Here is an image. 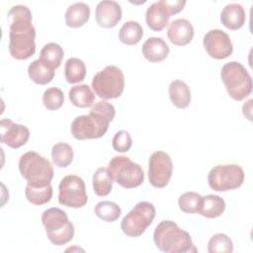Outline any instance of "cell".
Masks as SVG:
<instances>
[{
  "instance_id": "cell-22",
  "label": "cell",
  "mask_w": 253,
  "mask_h": 253,
  "mask_svg": "<svg viewBox=\"0 0 253 253\" xmlns=\"http://www.w3.org/2000/svg\"><path fill=\"white\" fill-rule=\"evenodd\" d=\"M225 210L224 200L217 195H207L203 197L199 213L208 218H215L220 216Z\"/></svg>"
},
{
  "instance_id": "cell-5",
  "label": "cell",
  "mask_w": 253,
  "mask_h": 253,
  "mask_svg": "<svg viewBox=\"0 0 253 253\" xmlns=\"http://www.w3.org/2000/svg\"><path fill=\"white\" fill-rule=\"evenodd\" d=\"M220 77L227 94L235 101H242L252 92V78L246 68L237 61L225 63L220 70Z\"/></svg>"
},
{
  "instance_id": "cell-19",
  "label": "cell",
  "mask_w": 253,
  "mask_h": 253,
  "mask_svg": "<svg viewBox=\"0 0 253 253\" xmlns=\"http://www.w3.org/2000/svg\"><path fill=\"white\" fill-rule=\"evenodd\" d=\"M170 17L161 0L152 3L145 13V21L148 28L155 32L162 31L168 25Z\"/></svg>"
},
{
  "instance_id": "cell-23",
  "label": "cell",
  "mask_w": 253,
  "mask_h": 253,
  "mask_svg": "<svg viewBox=\"0 0 253 253\" xmlns=\"http://www.w3.org/2000/svg\"><path fill=\"white\" fill-rule=\"evenodd\" d=\"M28 74L30 79L36 84L45 85L52 81L54 77V69H51L38 58L28 66Z\"/></svg>"
},
{
  "instance_id": "cell-35",
  "label": "cell",
  "mask_w": 253,
  "mask_h": 253,
  "mask_svg": "<svg viewBox=\"0 0 253 253\" xmlns=\"http://www.w3.org/2000/svg\"><path fill=\"white\" fill-rule=\"evenodd\" d=\"M113 148L118 152H126L132 145V139L128 131L122 129L115 133L112 139Z\"/></svg>"
},
{
  "instance_id": "cell-9",
  "label": "cell",
  "mask_w": 253,
  "mask_h": 253,
  "mask_svg": "<svg viewBox=\"0 0 253 253\" xmlns=\"http://www.w3.org/2000/svg\"><path fill=\"white\" fill-rule=\"evenodd\" d=\"M155 214L156 210L153 204L145 201L139 202L124 216L121 222V228L126 236L138 237L152 223Z\"/></svg>"
},
{
  "instance_id": "cell-12",
  "label": "cell",
  "mask_w": 253,
  "mask_h": 253,
  "mask_svg": "<svg viewBox=\"0 0 253 253\" xmlns=\"http://www.w3.org/2000/svg\"><path fill=\"white\" fill-rule=\"evenodd\" d=\"M173 172V163L168 153L158 150L153 152L148 160V180L155 188L168 185Z\"/></svg>"
},
{
  "instance_id": "cell-36",
  "label": "cell",
  "mask_w": 253,
  "mask_h": 253,
  "mask_svg": "<svg viewBox=\"0 0 253 253\" xmlns=\"http://www.w3.org/2000/svg\"><path fill=\"white\" fill-rule=\"evenodd\" d=\"M161 3L170 16L181 12L186 5L185 0H161Z\"/></svg>"
},
{
  "instance_id": "cell-4",
  "label": "cell",
  "mask_w": 253,
  "mask_h": 253,
  "mask_svg": "<svg viewBox=\"0 0 253 253\" xmlns=\"http://www.w3.org/2000/svg\"><path fill=\"white\" fill-rule=\"evenodd\" d=\"M19 171L28 185L34 187L47 186L53 178V166L50 161L36 151H28L20 157Z\"/></svg>"
},
{
  "instance_id": "cell-16",
  "label": "cell",
  "mask_w": 253,
  "mask_h": 253,
  "mask_svg": "<svg viewBox=\"0 0 253 253\" xmlns=\"http://www.w3.org/2000/svg\"><path fill=\"white\" fill-rule=\"evenodd\" d=\"M167 37L175 45H187L194 38V28L187 19H176L169 24Z\"/></svg>"
},
{
  "instance_id": "cell-28",
  "label": "cell",
  "mask_w": 253,
  "mask_h": 253,
  "mask_svg": "<svg viewBox=\"0 0 253 253\" xmlns=\"http://www.w3.org/2000/svg\"><path fill=\"white\" fill-rule=\"evenodd\" d=\"M86 76V66L83 60L77 57H70L64 65V77L70 84L78 83L84 80Z\"/></svg>"
},
{
  "instance_id": "cell-3",
  "label": "cell",
  "mask_w": 253,
  "mask_h": 253,
  "mask_svg": "<svg viewBox=\"0 0 253 253\" xmlns=\"http://www.w3.org/2000/svg\"><path fill=\"white\" fill-rule=\"evenodd\" d=\"M155 246L166 253L197 252L191 235L172 220H162L154 229Z\"/></svg>"
},
{
  "instance_id": "cell-8",
  "label": "cell",
  "mask_w": 253,
  "mask_h": 253,
  "mask_svg": "<svg viewBox=\"0 0 253 253\" xmlns=\"http://www.w3.org/2000/svg\"><path fill=\"white\" fill-rule=\"evenodd\" d=\"M95 94L102 99L119 98L125 89V75L121 68L108 65L96 73L92 79Z\"/></svg>"
},
{
  "instance_id": "cell-29",
  "label": "cell",
  "mask_w": 253,
  "mask_h": 253,
  "mask_svg": "<svg viewBox=\"0 0 253 253\" xmlns=\"http://www.w3.org/2000/svg\"><path fill=\"white\" fill-rule=\"evenodd\" d=\"M73 149L65 142H57L51 148V158L55 166L65 168L73 160Z\"/></svg>"
},
{
  "instance_id": "cell-26",
  "label": "cell",
  "mask_w": 253,
  "mask_h": 253,
  "mask_svg": "<svg viewBox=\"0 0 253 253\" xmlns=\"http://www.w3.org/2000/svg\"><path fill=\"white\" fill-rule=\"evenodd\" d=\"M143 36V29L136 21L126 22L119 31L120 41L126 45H133L140 42Z\"/></svg>"
},
{
  "instance_id": "cell-34",
  "label": "cell",
  "mask_w": 253,
  "mask_h": 253,
  "mask_svg": "<svg viewBox=\"0 0 253 253\" xmlns=\"http://www.w3.org/2000/svg\"><path fill=\"white\" fill-rule=\"evenodd\" d=\"M63 102H64V95L59 88L50 87L43 92L42 103L47 110L55 111L63 105Z\"/></svg>"
},
{
  "instance_id": "cell-2",
  "label": "cell",
  "mask_w": 253,
  "mask_h": 253,
  "mask_svg": "<svg viewBox=\"0 0 253 253\" xmlns=\"http://www.w3.org/2000/svg\"><path fill=\"white\" fill-rule=\"evenodd\" d=\"M116 115L115 107L107 101L95 103L88 115L76 117L71 123L70 130L78 140L102 137L108 130L110 123Z\"/></svg>"
},
{
  "instance_id": "cell-25",
  "label": "cell",
  "mask_w": 253,
  "mask_h": 253,
  "mask_svg": "<svg viewBox=\"0 0 253 253\" xmlns=\"http://www.w3.org/2000/svg\"><path fill=\"white\" fill-rule=\"evenodd\" d=\"M63 56V48L56 42L44 44L40 53V59L51 69H56L60 66Z\"/></svg>"
},
{
  "instance_id": "cell-14",
  "label": "cell",
  "mask_w": 253,
  "mask_h": 253,
  "mask_svg": "<svg viewBox=\"0 0 253 253\" xmlns=\"http://www.w3.org/2000/svg\"><path fill=\"white\" fill-rule=\"evenodd\" d=\"M30 138L29 128L16 124L10 119H2L0 122V140L7 146L17 149L27 143Z\"/></svg>"
},
{
  "instance_id": "cell-7",
  "label": "cell",
  "mask_w": 253,
  "mask_h": 253,
  "mask_svg": "<svg viewBox=\"0 0 253 253\" xmlns=\"http://www.w3.org/2000/svg\"><path fill=\"white\" fill-rule=\"evenodd\" d=\"M108 171L113 181L126 189L136 188L144 181L142 167L126 156H114L109 162Z\"/></svg>"
},
{
  "instance_id": "cell-27",
  "label": "cell",
  "mask_w": 253,
  "mask_h": 253,
  "mask_svg": "<svg viewBox=\"0 0 253 253\" xmlns=\"http://www.w3.org/2000/svg\"><path fill=\"white\" fill-rule=\"evenodd\" d=\"M93 191L99 197L108 196L113 188V179L108 171V168L100 167L93 175Z\"/></svg>"
},
{
  "instance_id": "cell-33",
  "label": "cell",
  "mask_w": 253,
  "mask_h": 253,
  "mask_svg": "<svg viewBox=\"0 0 253 253\" xmlns=\"http://www.w3.org/2000/svg\"><path fill=\"white\" fill-rule=\"evenodd\" d=\"M203 197L196 192H186L179 197L178 205L182 211L186 213L199 212Z\"/></svg>"
},
{
  "instance_id": "cell-32",
  "label": "cell",
  "mask_w": 253,
  "mask_h": 253,
  "mask_svg": "<svg viewBox=\"0 0 253 253\" xmlns=\"http://www.w3.org/2000/svg\"><path fill=\"white\" fill-rule=\"evenodd\" d=\"M233 251L232 240L224 233H216L211 237L208 243L209 253H231Z\"/></svg>"
},
{
  "instance_id": "cell-20",
  "label": "cell",
  "mask_w": 253,
  "mask_h": 253,
  "mask_svg": "<svg viewBox=\"0 0 253 253\" xmlns=\"http://www.w3.org/2000/svg\"><path fill=\"white\" fill-rule=\"evenodd\" d=\"M90 18V7L84 2L70 5L65 12V23L70 28H79L87 23Z\"/></svg>"
},
{
  "instance_id": "cell-1",
  "label": "cell",
  "mask_w": 253,
  "mask_h": 253,
  "mask_svg": "<svg viewBox=\"0 0 253 253\" xmlns=\"http://www.w3.org/2000/svg\"><path fill=\"white\" fill-rule=\"evenodd\" d=\"M7 20L10 54L18 60L30 58L36 52V29L30 9L25 5H15L9 10Z\"/></svg>"
},
{
  "instance_id": "cell-30",
  "label": "cell",
  "mask_w": 253,
  "mask_h": 253,
  "mask_svg": "<svg viewBox=\"0 0 253 253\" xmlns=\"http://www.w3.org/2000/svg\"><path fill=\"white\" fill-rule=\"evenodd\" d=\"M25 195L27 200L36 206H42L48 203L52 198L51 184L44 187H34L27 184Z\"/></svg>"
},
{
  "instance_id": "cell-21",
  "label": "cell",
  "mask_w": 253,
  "mask_h": 253,
  "mask_svg": "<svg viewBox=\"0 0 253 253\" xmlns=\"http://www.w3.org/2000/svg\"><path fill=\"white\" fill-rule=\"evenodd\" d=\"M169 98L178 109H185L191 103V91L189 86L182 80H174L168 88Z\"/></svg>"
},
{
  "instance_id": "cell-10",
  "label": "cell",
  "mask_w": 253,
  "mask_h": 253,
  "mask_svg": "<svg viewBox=\"0 0 253 253\" xmlns=\"http://www.w3.org/2000/svg\"><path fill=\"white\" fill-rule=\"evenodd\" d=\"M244 182V171L238 164H219L211 169L208 183L211 190L226 192L239 188Z\"/></svg>"
},
{
  "instance_id": "cell-24",
  "label": "cell",
  "mask_w": 253,
  "mask_h": 253,
  "mask_svg": "<svg viewBox=\"0 0 253 253\" xmlns=\"http://www.w3.org/2000/svg\"><path fill=\"white\" fill-rule=\"evenodd\" d=\"M68 96L72 105L78 108L91 107L95 100V94L87 84H80L71 87Z\"/></svg>"
},
{
  "instance_id": "cell-11",
  "label": "cell",
  "mask_w": 253,
  "mask_h": 253,
  "mask_svg": "<svg viewBox=\"0 0 253 253\" xmlns=\"http://www.w3.org/2000/svg\"><path fill=\"white\" fill-rule=\"evenodd\" d=\"M58 202L67 208H82L88 202L85 183L76 175L63 177L58 186Z\"/></svg>"
},
{
  "instance_id": "cell-6",
  "label": "cell",
  "mask_w": 253,
  "mask_h": 253,
  "mask_svg": "<svg viewBox=\"0 0 253 253\" xmlns=\"http://www.w3.org/2000/svg\"><path fill=\"white\" fill-rule=\"evenodd\" d=\"M42 222L48 240L56 245H65L74 236V226L67 213L58 208L45 210L42 214Z\"/></svg>"
},
{
  "instance_id": "cell-13",
  "label": "cell",
  "mask_w": 253,
  "mask_h": 253,
  "mask_svg": "<svg viewBox=\"0 0 253 253\" xmlns=\"http://www.w3.org/2000/svg\"><path fill=\"white\" fill-rule=\"evenodd\" d=\"M203 44L208 54L214 59H224L233 51L229 36L219 29L210 30L206 33Z\"/></svg>"
},
{
  "instance_id": "cell-18",
  "label": "cell",
  "mask_w": 253,
  "mask_h": 253,
  "mask_svg": "<svg viewBox=\"0 0 253 253\" xmlns=\"http://www.w3.org/2000/svg\"><path fill=\"white\" fill-rule=\"evenodd\" d=\"M143 56L150 62L163 61L169 54V46L162 38H148L142 44Z\"/></svg>"
},
{
  "instance_id": "cell-31",
  "label": "cell",
  "mask_w": 253,
  "mask_h": 253,
  "mask_svg": "<svg viewBox=\"0 0 253 253\" xmlns=\"http://www.w3.org/2000/svg\"><path fill=\"white\" fill-rule=\"evenodd\" d=\"M95 213L99 218L105 221L114 222L121 216L122 210L114 202L102 201L96 205Z\"/></svg>"
},
{
  "instance_id": "cell-17",
  "label": "cell",
  "mask_w": 253,
  "mask_h": 253,
  "mask_svg": "<svg viewBox=\"0 0 253 253\" xmlns=\"http://www.w3.org/2000/svg\"><path fill=\"white\" fill-rule=\"evenodd\" d=\"M246 21L244 8L238 3H229L224 6L220 13L221 24L229 30H238Z\"/></svg>"
},
{
  "instance_id": "cell-15",
  "label": "cell",
  "mask_w": 253,
  "mask_h": 253,
  "mask_svg": "<svg viewBox=\"0 0 253 253\" xmlns=\"http://www.w3.org/2000/svg\"><path fill=\"white\" fill-rule=\"evenodd\" d=\"M122 7L117 1H100L96 7V21L103 28H114L122 19Z\"/></svg>"
}]
</instances>
